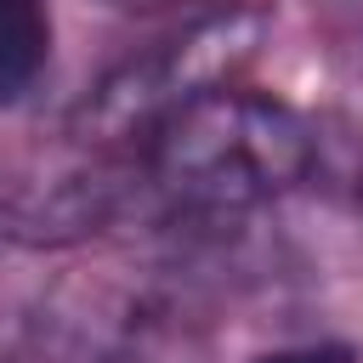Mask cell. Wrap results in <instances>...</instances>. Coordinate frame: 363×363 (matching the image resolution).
<instances>
[{
  "label": "cell",
  "instance_id": "5b68a950",
  "mask_svg": "<svg viewBox=\"0 0 363 363\" xmlns=\"http://www.w3.org/2000/svg\"><path fill=\"white\" fill-rule=\"evenodd\" d=\"M250 363H357L352 346H329V340H306V346H278V352H261Z\"/></svg>",
  "mask_w": 363,
  "mask_h": 363
},
{
  "label": "cell",
  "instance_id": "6da1fadb",
  "mask_svg": "<svg viewBox=\"0 0 363 363\" xmlns=\"http://www.w3.org/2000/svg\"><path fill=\"white\" fill-rule=\"evenodd\" d=\"M312 125L261 91L227 85L170 113L130 164V182L182 221H221L284 199L312 176Z\"/></svg>",
  "mask_w": 363,
  "mask_h": 363
},
{
  "label": "cell",
  "instance_id": "7a4b0ae2",
  "mask_svg": "<svg viewBox=\"0 0 363 363\" xmlns=\"http://www.w3.org/2000/svg\"><path fill=\"white\" fill-rule=\"evenodd\" d=\"M267 34V11L244 0L199 6L176 28L153 34L147 45L125 51L74 108V130L85 142H130L142 147L170 113L187 102L238 85L244 62Z\"/></svg>",
  "mask_w": 363,
  "mask_h": 363
},
{
  "label": "cell",
  "instance_id": "277c9868",
  "mask_svg": "<svg viewBox=\"0 0 363 363\" xmlns=\"http://www.w3.org/2000/svg\"><path fill=\"white\" fill-rule=\"evenodd\" d=\"M40 363H147V357H136V352H125V346H108V340H62V346H51Z\"/></svg>",
  "mask_w": 363,
  "mask_h": 363
},
{
  "label": "cell",
  "instance_id": "3957f363",
  "mask_svg": "<svg viewBox=\"0 0 363 363\" xmlns=\"http://www.w3.org/2000/svg\"><path fill=\"white\" fill-rule=\"evenodd\" d=\"M51 62V11L40 0H0V108L23 102Z\"/></svg>",
  "mask_w": 363,
  "mask_h": 363
}]
</instances>
